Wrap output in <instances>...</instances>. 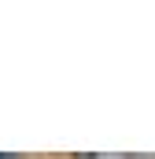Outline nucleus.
Masks as SVG:
<instances>
[{
	"label": "nucleus",
	"instance_id": "f03ea898",
	"mask_svg": "<svg viewBox=\"0 0 155 159\" xmlns=\"http://www.w3.org/2000/svg\"><path fill=\"white\" fill-rule=\"evenodd\" d=\"M0 159H19V156H11V152H0Z\"/></svg>",
	"mask_w": 155,
	"mask_h": 159
},
{
	"label": "nucleus",
	"instance_id": "f257e3e1",
	"mask_svg": "<svg viewBox=\"0 0 155 159\" xmlns=\"http://www.w3.org/2000/svg\"><path fill=\"white\" fill-rule=\"evenodd\" d=\"M78 159H148V156H129V152H89V156H78Z\"/></svg>",
	"mask_w": 155,
	"mask_h": 159
}]
</instances>
